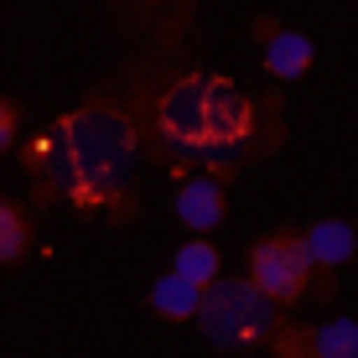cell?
<instances>
[{"mask_svg":"<svg viewBox=\"0 0 358 358\" xmlns=\"http://www.w3.org/2000/svg\"><path fill=\"white\" fill-rule=\"evenodd\" d=\"M224 213H229L224 182H213V177L182 182V192H177V218H182L192 234H213L218 224H224Z\"/></svg>","mask_w":358,"mask_h":358,"instance_id":"obj_3","label":"cell"},{"mask_svg":"<svg viewBox=\"0 0 358 358\" xmlns=\"http://www.w3.org/2000/svg\"><path fill=\"white\" fill-rule=\"evenodd\" d=\"M250 286L270 306H296L312 286V260L301 250V234H265L250 250Z\"/></svg>","mask_w":358,"mask_h":358,"instance_id":"obj_2","label":"cell"},{"mask_svg":"<svg viewBox=\"0 0 358 358\" xmlns=\"http://www.w3.org/2000/svg\"><path fill=\"white\" fill-rule=\"evenodd\" d=\"M312 57H317V47H312L306 31L275 27L265 36V68H270V78H280V83H296L301 73H312Z\"/></svg>","mask_w":358,"mask_h":358,"instance_id":"obj_4","label":"cell"},{"mask_svg":"<svg viewBox=\"0 0 358 358\" xmlns=\"http://www.w3.org/2000/svg\"><path fill=\"white\" fill-rule=\"evenodd\" d=\"M218 265H224V255H218V244L208 239V234H192V239L171 255V275H182L197 291H208L218 280Z\"/></svg>","mask_w":358,"mask_h":358,"instance_id":"obj_6","label":"cell"},{"mask_svg":"<svg viewBox=\"0 0 358 358\" xmlns=\"http://www.w3.org/2000/svg\"><path fill=\"white\" fill-rule=\"evenodd\" d=\"M301 358H358V322L332 317L317 332H301Z\"/></svg>","mask_w":358,"mask_h":358,"instance_id":"obj_7","label":"cell"},{"mask_svg":"<svg viewBox=\"0 0 358 358\" xmlns=\"http://www.w3.org/2000/svg\"><path fill=\"white\" fill-rule=\"evenodd\" d=\"M301 250H306V260H312L317 270H338V265H348V260H353V250H358L353 224H343V218H322V224H312V229L301 234Z\"/></svg>","mask_w":358,"mask_h":358,"instance_id":"obj_5","label":"cell"},{"mask_svg":"<svg viewBox=\"0 0 358 358\" xmlns=\"http://www.w3.org/2000/svg\"><path fill=\"white\" fill-rule=\"evenodd\" d=\"M31 250V218L10 197H0V265H16Z\"/></svg>","mask_w":358,"mask_h":358,"instance_id":"obj_9","label":"cell"},{"mask_svg":"<svg viewBox=\"0 0 358 358\" xmlns=\"http://www.w3.org/2000/svg\"><path fill=\"white\" fill-rule=\"evenodd\" d=\"M197 301H203V291L187 286L182 275H171V270H166V275L151 286V301H145V306H151L162 322H192V317H197Z\"/></svg>","mask_w":358,"mask_h":358,"instance_id":"obj_8","label":"cell"},{"mask_svg":"<svg viewBox=\"0 0 358 358\" xmlns=\"http://www.w3.org/2000/svg\"><path fill=\"white\" fill-rule=\"evenodd\" d=\"M275 312L280 306H270L250 280H224V275L197 301V322H203V332L213 343H224V348H260V343H270L280 332Z\"/></svg>","mask_w":358,"mask_h":358,"instance_id":"obj_1","label":"cell"},{"mask_svg":"<svg viewBox=\"0 0 358 358\" xmlns=\"http://www.w3.org/2000/svg\"><path fill=\"white\" fill-rule=\"evenodd\" d=\"M16 135H21V115H16V104H10L6 94H0V156L16 145Z\"/></svg>","mask_w":358,"mask_h":358,"instance_id":"obj_10","label":"cell"}]
</instances>
